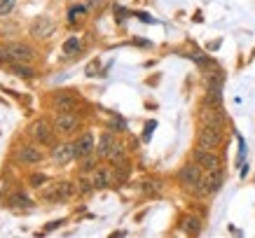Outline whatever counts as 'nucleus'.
<instances>
[{"label":"nucleus","mask_w":255,"mask_h":238,"mask_svg":"<svg viewBox=\"0 0 255 238\" xmlns=\"http://www.w3.org/2000/svg\"><path fill=\"white\" fill-rule=\"evenodd\" d=\"M35 52H33L28 45L23 42H9V45H2L0 47V61L5 63H31Z\"/></svg>","instance_id":"obj_1"},{"label":"nucleus","mask_w":255,"mask_h":238,"mask_svg":"<svg viewBox=\"0 0 255 238\" xmlns=\"http://www.w3.org/2000/svg\"><path fill=\"white\" fill-rule=\"evenodd\" d=\"M220 187H223V173H220V168L206 170V177H201L199 187H197L194 192L199 194V196H206V194H216Z\"/></svg>","instance_id":"obj_2"},{"label":"nucleus","mask_w":255,"mask_h":238,"mask_svg":"<svg viewBox=\"0 0 255 238\" xmlns=\"http://www.w3.org/2000/svg\"><path fill=\"white\" fill-rule=\"evenodd\" d=\"M178 180H180V184H183L185 189H197L201 182V166L199 163H187V166H183L180 173H178Z\"/></svg>","instance_id":"obj_3"},{"label":"nucleus","mask_w":255,"mask_h":238,"mask_svg":"<svg viewBox=\"0 0 255 238\" xmlns=\"http://www.w3.org/2000/svg\"><path fill=\"white\" fill-rule=\"evenodd\" d=\"M73 194V184L70 182H54L42 189V199L45 201H66Z\"/></svg>","instance_id":"obj_4"},{"label":"nucleus","mask_w":255,"mask_h":238,"mask_svg":"<svg viewBox=\"0 0 255 238\" xmlns=\"http://www.w3.org/2000/svg\"><path fill=\"white\" fill-rule=\"evenodd\" d=\"M199 119L204 126H213V129H218V131H223V126H225V117H223V112H220V108H213L209 103L201 108Z\"/></svg>","instance_id":"obj_5"},{"label":"nucleus","mask_w":255,"mask_h":238,"mask_svg":"<svg viewBox=\"0 0 255 238\" xmlns=\"http://www.w3.org/2000/svg\"><path fill=\"white\" fill-rule=\"evenodd\" d=\"M28 31H31V35L35 40H45L54 33V21H52L49 16H38V19H33Z\"/></svg>","instance_id":"obj_6"},{"label":"nucleus","mask_w":255,"mask_h":238,"mask_svg":"<svg viewBox=\"0 0 255 238\" xmlns=\"http://www.w3.org/2000/svg\"><path fill=\"white\" fill-rule=\"evenodd\" d=\"M194 163H199L201 170H218L220 168V159H218L211 150H206V147H199V150L194 152Z\"/></svg>","instance_id":"obj_7"},{"label":"nucleus","mask_w":255,"mask_h":238,"mask_svg":"<svg viewBox=\"0 0 255 238\" xmlns=\"http://www.w3.org/2000/svg\"><path fill=\"white\" fill-rule=\"evenodd\" d=\"M197 143H199V147L213 150V147L220 145V131L213 129V126H201L199 136H197Z\"/></svg>","instance_id":"obj_8"},{"label":"nucleus","mask_w":255,"mask_h":238,"mask_svg":"<svg viewBox=\"0 0 255 238\" xmlns=\"http://www.w3.org/2000/svg\"><path fill=\"white\" fill-rule=\"evenodd\" d=\"M73 147H75V157L78 159H85V157H89V154H94V136L92 133H82L75 143H73Z\"/></svg>","instance_id":"obj_9"},{"label":"nucleus","mask_w":255,"mask_h":238,"mask_svg":"<svg viewBox=\"0 0 255 238\" xmlns=\"http://www.w3.org/2000/svg\"><path fill=\"white\" fill-rule=\"evenodd\" d=\"M52 159H54V163H59V166H66V163H70L75 159V147L73 145H56L54 152H52Z\"/></svg>","instance_id":"obj_10"},{"label":"nucleus","mask_w":255,"mask_h":238,"mask_svg":"<svg viewBox=\"0 0 255 238\" xmlns=\"http://www.w3.org/2000/svg\"><path fill=\"white\" fill-rule=\"evenodd\" d=\"M31 136L35 140H40L42 145H49L52 143V129H49V124L45 122V119H40V122H35L31 126Z\"/></svg>","instance_id":"obj_11"},{"label":"nucleus","mask_w":255,"mask_h":238,"mask_svg":"<svg viewBox=\"0 0 255 238\" xmlns=\"http://www.w3.org/2000/svg\"><path fill=\"white\" fill-rule=\"evenodd\" d=\"M54 126L59 133H73V131L78 129V117L73 115V112H61V115L56 117Z\"/></svg>","instance_id":"obj_12"},{"label":"nucleus","mask_w":255,"mask_h":238,"mask_svg":"<svg viewBox=\"0 0 255 238\" xmlns=\"http://www.w3.org/2000/svg\"><path fill=\"white\" fill-rule=\"evenodd\" d=\"M19 159L23 163H40L42 161V150H38V147H21L19 150Z\"/></svg>","instance_id":"obj_13"},{"label":"nucleus","mask_w":255,"mask_h":238,"mask_svg":"<svg viewBox=\"0 0 255 238\" xmlns=\"http://www.w3.org/2000/svg\"><path fill=\"white\" fill-rule=\"evenodd\" d=\"M113 147H115V138H113L110 133H103L99 140V147H96V154H99L101 159H108V154Z\"/></svg>","instance_id":"obj_14"},{"label":"nucleus","mask_w":255,"mask_h":238,"mask_svg":"<svg viewBox=\"0 0 255 238\" xmlns=\"http://www.w3.org/2000/svg\"><path fill=\"white\" fill-rule=\"evenodd\" d=\"M206 103L213 105V108H220V103H223V86H209V93H206Z\"/></svg>","instance_id":"obj_15"},{"label":"nucleus","mask_w":255,"mask_h":238,"mask_svg":"<svg viewBox=\"0 0 255 238\" xmlns=\"http://www.w3.org/2000/svg\"><path fill=\"white\" fill-rule=\"evenodd\" d=\"M78 52H82V40L80 38H68L66 42H63V54H68V56H75Z\"/></svg>","instance_id":"obj_16"},{"label":"nucleus","mask_w":255,"mask_h":238,"mask_svg":"<svg viewBox=\"0 0 255 238\" xmlns=\"http://www.w3.org/2000/svg\"><path fill=\"white\" fill-rule=\"evenodd\" d=\"M9 206H12V208H31V206H33V201L28 199L26 194L14 192L12 196H9Z\"/></svg>","instance_id":"obj_17"},{"label":"nucleus","mask_w":255,"mask_h":238,"mask_svg":"<svg viewBox=\"0 0 255 238\" xmlns=\"http://www.w3.org/2000/svg\"><path fill=\"white\" fill-rule=\"evenodd\" d=\"M92 182H94V187H96V189H106V187L110 184V175H108V170H106V168L96 170V175H94Z\"/></svg>","instance_id":"obj_18"},{"label":"nucleus","mask_w":255,"mask_h":238,"mask_svg":"<svg viewBox=\"0 0 255 238\" xmlns=\"http://www.w3.org/2000/svg\"><path fill=\"white\" fill-rule=\"evenodd\" d=\"M183 229L187 231V234H192V236H197V234H199L201 231V222L199 220H197V217H185V220H183Z\"/></svg>","instance_id":"obj_19"},{"label":"nucleus","mask_w":255,"mask_h":238,"mask_svg":"<svg viewBox=\"0 0 255 238\" xmlns=\"http://www.w3.org/2000/svg\"><path fill=\"white\" fill-rule=\"evenodd\" d=\"M56 108H59V112H70V110L75 108V100L70 98V96H59L56 98Z\"/></svg>","instance_id":"obj_20"},{"label":"nucleus","mask_w":255,"mask_h":238,"mask_svg":"<svg viewBox=\"0 0 255 238\" xmlns=\"http://www.w3.org/2000/svg\"><path fill=\"white\" fill-rule=\"evenodd\" d=\"M14 75H19V77H23V79H31L35 73H33L26 63H14Z\"/></svg>","instance_id":"obj_21"},{"label":"nucleus","mask_w":255,"mask_h":238,"mask_svg":"<svg viewBox=\"0 0 255 238\" xmlns=\"http://www.w3.org/2000/svg\"><path fill=\"white\" fill-rule=\"evenodd\" d=\"M108 159H110L113 163H122V161H124V147H122V145H115L113 150H110Z\"/></svg>","instance_id":"obj_22"},{"label":"nucleus","mask_w":255,"mask_h":238,"mask_svg":"<svg viewBox=\"0 0 255 238\" xmlns=\"http://www.w3.org/2000/svg\"><path fill=\"white\" fill-rule=\"evenodd\" d=\"M127 175H129V166L122 161L115 168V182H124V180H127Z\"/></svg>","instance_id":"obj_23"},{"label":"nucleus","mask_w":255,"mask_h":238,"mask_svg":"<svg viewBox=\"0 0 255 238\" xmlns=\"http://www.w3.org/2000/svg\"><path fill=\"white\" fill-rule=\"evenodd\" d=\"M14 7V0H0V14H7Z\"/></svg>","instance_id":"obj_24"},{"label":"nucleus","mask_w":255,"mask_h":238,"mask_svg":"<svg viewBox=\"0 0 255 238\" xmlns=\"http://www.w3.org/2000/svg\"><path fill=\"white\" fill-rule=\"evenodd\" d=\"M82 14H85V7H73L68 12V19H70V21H78Z\"/></svg>","instance_id":"obj_25"},{"label":"nucleus","mask_w":255,"mask_h":238,"mask_svg":"<svg viewBox=\"0 0 255 238\" xmlns=\"http://www.w3.org/2000/svg\"><path fill=\"white\" fill-rule=\"evenodd\" d=\"M80 194H89L92 192V187H94V182H89V180H80Z\"/></svg>","instance_id":"obj_26"},{"label":"nucleus","mask_w":255,"mask_h":238,"mask_svg":"<svg viewBox=\"0 0 255 238\" xmlns=\"http://www.w3.org/2000/svg\"><path fill=\"white\" fill-rule=\"evenodd\" d=\"M94 70H99V61H92L87 66V75H94Z\"/></svg>","instance_id":"obj_27"},{"label":"nucleus","mask_w":255,"mask_h":238,"mask_svg":"<svg viewBox=\"0 0 255 238\" xmlns=\"http://www.w3.org/2000/svg\"><path fill=\"white\" fill-rule=\"evenodd\" d=\"M152 129H155V122H150V124H147V126H145V136H143V138H150V133H152Z\"/></svg>","instance_id":"obj_28"},{"label":"nucleus","mask_w":255,"mask_h":238,"mask_svg":"<svg viewBox=\"0 0 255 238\" xmlns=\"http://www.w3.org/2000/svg\"><path fill=\"white\" fill-rule=\"evenodd\" d=\"M31 182H33V184H42V182H45V177H42V175H33Z\"/></svg>","instance_id":"obj_29"},{"label":"nucleus","mask_w":255,"mask_h":238,"mask_svg":"<svg viewBox=\"0 0 255 238\" xmlns=\"http://www.w3.org/2000/svg\"><path fill=\"white\" fill-rule=\"evenodd\" d=\"M113 129H124V122L122 119H113Z\"/></svg>","instance_id":"obj_30"},{"label":"nucleus","mask_w":255,"mask_h":238,"mask_svg":"<svg viewBox=\"0 0 255 238\" xmlns=\"http://www.w3.org/2000/svg\"><path fill=\"white\" fill-rule=\"evenodd\" d=\"M87 5H89V7H96V5H99V0H89Z\"/></svg>","instance_id":"obj_31"}]
</instances>
